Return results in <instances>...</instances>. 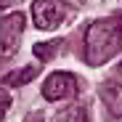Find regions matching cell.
Returning <instances> with one entry per match:
<instances>
[{"label":"cell","mask_w":122,"mask_h":122,"mask_svg":"<svg viewBox=\"0 0 122 122\" xmlns=\"http://www.w3.org/2000/svg\"><path fill=\"white\" fill-rule=\"evenodd\" d=\"M122 51V16H109L93 21L85 32V61L101 66Z\"/></svg>","instance_id":"obj_1"},{"label":"cell","mask_w":122,"mask_h":122,"mask_svg":"<svg viewBox=\"0 0 122 122\" xmlns=\"http://www.w3.org/2000/svg\"><path fill=\"white\" fill-rule=\"evenodd\" d=\"M69 16H72V5L66 0H35L32 5V19L37 29H53Z\"/></svg>","instance_id":"obj_2"},{"label":"cell","mask_w":122,"mask_h":122,"mask_svg":"<svg viewBox=\"0 0 122 122\" xmlns=\"http://www.w3.org/2000/svg\"><path fill=\"white\" fill-rule=\"evenodd\" d=\"M21 29H24V13L21 11L8 13V16H0V53H3V56H11L19 48Z\"/></svg>","instance_id":"obj_3"},{"label":"cell","mask_w":122,"mask_h":122,"mask_svg":"<svg viewBox=\"0 0 122 122\" xmlns=\"http://www.w3.org/2000/svg\"><path fill=\"white\" fill-rule=\"evenodd\" d=\"M77 77L69 74V72H53L48 80H45V85H43V96L48 101H61V98H72L77 96Z\"/></svg>","instance_id":"obj_4"},{"label":"cell","mask_w":122,"mask_h":122,"mask_svg":"<svg viewBox=\"0 0 122 122\" xmlns=\"http://www.w3.org/2000/svg\"><path fill=\"white\" fill-rule=\"evenodd\" d=\"M101 101L106 104V109L122 119V85L119 82H106L101 85Z\"/></svg>","instance_id":"obj_5"},{"label":"cell","mask_w":122,"mask_h":122,"mask_svg":"<svg viewBox=\"0 0 122 122\" xmlns=\"http://www.w3.org/2000/svg\"><path fill=\"white\" fill-rule=\"evenodd\" d=\"M37 66H21V69H16V72H8L5 77H3V82L5 85H13V88H19V85H27V82H32V80L37 77Z\"/></svg>","instance_id":"obj_6"},{"label":"cell","mask_w":122,"mask_h":122,"mask_svg":"<svg viewBox=\"0 0 122 122\" xmlns=\"http://www.w3.org/2000/svg\"><path fill=\"white\" fill-rule=\"evenodd\" d=\"M53 122H90L88 119V112H85V106H66L64 112H58L56 117H53Z\"/></svg>","instance_id":"obj_7"},{"label":"cell","mask_w":122,"mask_h":122,"mask_svg":"<svg viewBox=\"0 0 122 122\" xmlns=\"http://www.w3.org/2000/svg\"><path fill=\"white\" fill-rule=\"evenodd\" d=\"M61 40H51V43H37L35 45V56L40 58V61H51L53 56H56V51H61Z\"/></svg>","instance_id":"obj_8"},{"label":"cell","mask_w":122,"mask_h":122,"mask_svg":"<svg viewBox=\"0 0 122 122\" xmlns=\"http://www.w3.org/2000/svg\"><path fill=\"white\" fill-rule=\"evenodd\" d=\"M8 106H11V96H8V90H3V88H0V122L5 119Z\"/></svg>","instance_id":"obj_9"},{"label":"cell","mask_w":122,"mask_h":122,"mask_svg":"<svg viewBox=\"0 0 122 122\" xmlns=\"http://www.w3.org/2000/svg\"><path fill=\"white\" fill-rule=\"evenodd\" d=\"M21 0H0V8H11V5H19Z\"/></svg>","instance_id":"obj_10"},{"label":"cell","mask_w":122,"mask_h":122,"mask_svg":"<svg viewBox=\"0 0 122 122\" xmlns=\"http://www.w3.org/2000/svg\"><path fill=\"white\" fill-rule=\"evenodd\" d=\"M27 122H43V114H29Z\"/></svg>","instance_id":"obj_11"}]
</instances>
